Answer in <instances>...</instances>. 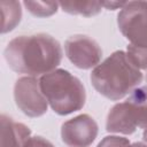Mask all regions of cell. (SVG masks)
Instances as JSON below:
<instances>
[{"mask_svg":"<svg viewBox=\"0 0 147 147\" xmlns=\"http://www.w3.org/2000/svg\"><path fill=\"white\" fill-rule=\"evenodd\" d=\"M146 80H147V75H146Z\"/></svg>","mask_w":147,"mask_h":147,"instance_id":"d6986e66","label":"cell"},{"mask_svg":"<svg viewBox=\"0 0 147 147\" xmlns=\"http://www.w3.org/2000/svg\"><path fill=\"white\" fill-rule=\"evenodd\" d=\"M24 147H54L52 142L42 137H30Z\"/></svg>","mask_w":147,"mask_h":147,"instance_id":"9a60e30c","label":"cell"},{"mask_svg":"<svg viewBox=\"0 0 147 147\" xmlns=\"http://www.w3.org/2000/svg\"><path fill=\"white\" fill-rule=\"evenodd\" d=\"M147 126V86L134 88L129 98L115 105L107 116L108 132L131 134L137 127Z\"/></svg>","mask_w":147,"mask_h":147,"instance_id":"277c9868","label":"cell"},{"mask_svg":"<svg viewBox=\"0 0 147 147\" xmlns=\"http://www.w3.org/2000/svg\"><path fill=\"white\" fill-rule=\"evenodd\" d=\"M67 57L79 69H91L96 67L102 57V49L99 44L84 34H76L64 42Z\"/></svg>","mask_w":147,"mask_h":147,"instance_id":"52a82bcc","label":"cell"},{"mask_svg":"<svg viewBox=\"0 0 147 147\" xmlns=\"http://www.w3.org/2000/svg\"><path fill=\"white\" fill-rule=\"evenodd\" d=\"M126 2H114V1H110V2H101L102 7H106L107 9H116V8H122Z\"/></svg>","mask_w":147,"mask_h":147,"instance_id":"2e32d148","label":"cell"},{"mask_svg":"<svg viewBox=\"0 0 147 147\" xmlns=\"http://www.w3.org/2000/svg\"><path fill=\"white\" fill-rule=\"evenodd\" d=\"M127 147H147V145H145L142 142H134L132 145H129Z\"/></svg>","mask_w":147,"mask_h":147,"instance_id":"e0dca14e","label":"cell"},{"mask_svg":"<svg viewBox=\"0 0 147 147\" xmlns=\"http://www.w3.org/2000/svg\"><path fill=\"white\" fill-rule=\"evenodd\" d=\"M98 136V124L87 114L78 115L62 124L61 138L69 147H88Z\"/></svg>","mask_w":147,"mask_h":147,"instance_id":"ba28073f","label":"cell"},{"mask_svg":"<svg viewBox=\"0 0 147 147\" xmlns=\"http://www.w3.org/2000/svg\"><path fill=\"white\" fill-rule=\"evenodd\" d=\"M5 59L15 72L44 76L61 63L62 48L55 38L46 33L20 36L7 45Z\"/></svg>","mask_w":147,"mask_h":147,"instance_id":"6da1fadb","label":"cell"},{"mask_svg":"<svg viewBox=\"0 0 147 147\" xmlns=\"http://www.w3.org/2000/svg\"><path fill=\"white\" fill-rule=\"evenodd\" d=\"M142 80L141 71L123 51L114 52L91 74L93 87L105 98L116 101L131 93Z\"/></svg>","mask_w":147,"mask_h":147,"instance_id":"7a4b0ae2","label":"cell"},{"mask_svg":"<svg viewBox=\"0 0 147 147\" xmlns=\"http://www.w3.org/2000/svg\"><path fill=\"white\" fill-rule=\"evenodd\" d=\"M0 122V147H24L31 134L30 129L5 114L1 115Z\"/></svg>","mask_w":147,"mask_h":147,"instance_id":"9c48e42d","label":"cell"},{"mask_svg":"<svg viewBox=\"0 0 147 147\" xmlns=\"http://www.w3.org/2000/svg\"><path fill=\"white\" fill-rule=\"evenodd\" d=\"M130 141L126 138L117 137V136H108L105 137L96 147H127Z\"/></svg>","mask_w":147,"mask_h":147,"instance_id":"5bb4252c","label":"cell"},{"mask_svg":"<svg viewBox=\"0 0 147 147\" xmlns=\"http://www.w3.org/2000/svg\"><path fill=\"white\" fill-rule=\"evenodd\" d=\"M144 140L147 142V126L145 127V131H144Z\"/></svg>","mask_w":147,"mask_h":147,"instance_id":"ac0fdd59","label":"cell"},{"mask_svg":"<svg viewBox=\"0 0 147 147\" xmlns=\"http://www.w3.org/2000/svg\"><path fill=\"white\" fill-rule=\"evenodd\" d=\"M118 29L136 47H147V2H126L117 16Z\"/></svg>","mask_w":147,"mask_h":147,"instance_id":"5b68a950","label":"cell"},{"mask_svg":"<svg viewBox=\"0 0 147 147\" xmlns=\"http://www.w3.org/2000/svg\"><path fill=\"white\" fill-rule=\"evenodd\" d=\"M59 5L61 9L68 14L83 15L86 17L99 14L102 8L101 2L96 1H61Z\"/></svg>","mask_w":147,"mask_h":147,"instance_id":"8fae6325","label":"cell"},{"mask_svg":"<svg viewBox=\"0 0 147 147\" xmlns=\"http://www.w3.org/2000/svg\"><path fill=\"white\" fill-rule=\"evenodd\" d=\"M126 55L139 70L147 69V47H136L129 45L126 49Z\"/></svg>","mask_w":147,"mask_h":147,"instance_id":"4fadbf2b","label":"cell"},{"mask_svg":"<svg viewBox=\"0 0 147 147\" xmlns=\"http://www.w3.org/2000/svg\"><path fill=\"white\" fill-rule=\"evenodd\" d=\"M40 90L48 105L59 115H68L82 109L86 93L82 82L64 69H55L39 79Z\"/></svg>","mask_w":147,"mask_h":147,"instance_id":"3957f363","label":"cell"},{"mask_svg":"<svg viewBox=\"0 0 147 147\" xmlns=\"http://www.w3.org/2000/svg\"><path fill=\"white\" fill-rule=\"evenodd\" d=\"M1 9V32L6 33L16 28L22 17L21 3L18 1H0Z\"/></svg>","mask_w":147,"mask_h":147,"instance_id":"30bf717a","label":"cell"},{"mask_svg":"<svg viewBox=\"0 0 147 147\" xmlns=\"http://www.w3.org/2000/svg\"><path fill=\"white\" fill-rule=\"evenodd\" d=\"M25 8L37 17H47L56 13L60 6L56 1H24Z\"/></svg>","mask_w":147,"mask_h":147,"instance_id":"7c38bea8","label":"cell"},{"mask_svg":"<svg viewBox=\"0 0 147 147\" xmlns=\"http://www.w3.org/2000/svg\"><path fill=\"white\" fill-rule=\"evenodd\" d=\"M14 99L20 110L29 117H39L47 111L48 102L36 77L18 78L14 86Z\"/></svg>","mask_w":147,"mask_h":147,"instance_id":"8992f818","label":"cell"}]
</instances>
